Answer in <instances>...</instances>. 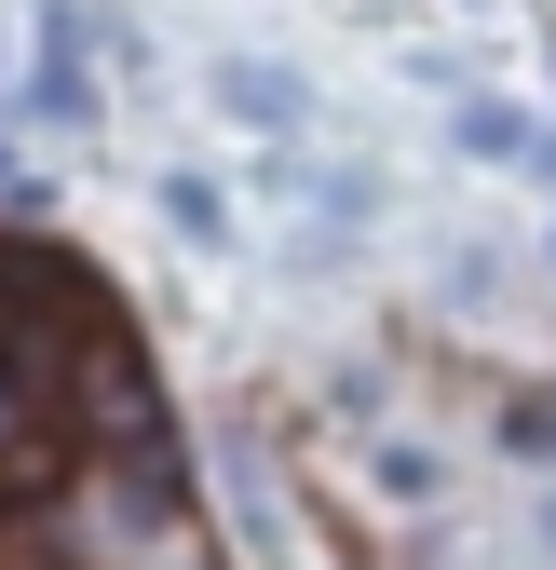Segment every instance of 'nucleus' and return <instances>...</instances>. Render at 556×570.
<instances>
[{"mask_svg":"<svg viewBox=\"0 0 556 570\" xmlns=\"http://www.w3.org/2000/svg\"><path fill=\"white\" fill-rule=\"evenodd\" d=\"M218 96H231V122H271V136H286V122L312 109V96L286 82V68H231V82H218Z\"/></svg>","mask_w":556,"mask_h":570,"instance_id":"1","label":"nucleus"},{"mask_svg":"<svg viewBox=\"0 0 556 570\" xmlns=\"http://www.w3.org/2000/svg\"><path fill=\"white\" fill-rule=\"evenodd\" d=\"M543 543H556V503H543Z\"/></svg>","mask_w":556,"mask_h":570,"instance_id":"3","label":"nucleus"},{"mask_svg":"<svg viewBox=\"0 0 556 570\" xmlns=\"http://www.w3.org/2000/svg\"><path fill=\"white\" fill-rule=\"evenodd\" d=\"M461 136H475V150H489V164H516V150H529V122H516L503 96H475V109H461Z\"/></svg>","mask_w":556,"mask_h":570,"instance_id":"2","label":"nucleus"}]
</instances>
